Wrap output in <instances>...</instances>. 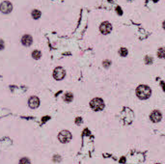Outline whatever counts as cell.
<instances>
[{"label": "cell", "mask_w": 165, "mask_h": 164, "mask_svg": "<svg viewBox=\"0 0 165 164\" xmlns=\"http://www.w3.org/2000/svg\"><path fill=\"white\" fill-rule=\"evenodd\" d=\"M152 90L147 85H140L136 88V96L140 100H147L151 97Z\"/></svg>", "instance_id": "1"}, {"label": "cell", "mask_w": 165, "mask_h": 164, "mask_svg": "<svg viewBox=\"0 0 165 164\" xmlns=\"http://www.w3.org/2000/svg\"><path fill=\"white\" fill-rule=\"evenodd\" d=\"M90 106L95 111H101L104 108V101L101 98H95L90 101Z\"/></svg>", "instance_id": "2"}, {"label": "cell", "mask_w": 165, "mask_h": 164, "mask_svg": "<svg viewBox=\"0 0 165 164\" xmlns=\"http://www.w3.org/2000/svg\"><path fill=\"white\" fill-rule=\"evenodd\" d=\"M58 139L61 143H68L72 139V133L68 130H62L58 134Z\"/></svg>", "instance_id": "3"}, {"label": "cell", "mask_w": 165, "mask_h": 164, "mask_svg": "<svg viewBox=\"0 0 165 164\" xmlns=\"http://www.w3.org/2000/svg\"><path fill=\"white\" fill-rule=\"evenodd\" d=\"M66 71L64 70V68L62 67H57L53 71V77L56 80H62L65 77Z\"/></svg>", "instance_id": "4"}, {"label": "cell", "mask_w": 165, "mask_h": 164, "mask_svg": "<svg viewBox=\"0 0 165 164\" xmlns=\"http://www.w3.org/2000/svg\"><path fill=\"white\" fill-rule=\"evenodd\" d=\"M13 10V5L11 2L9 1H4L1 3V5H0V11L3 14H9V13H11V11Z\"/></svg>", "instance_id": "5"}, {"label": "cell", "mask_w": 165, "mask_h": 164, "mask_svg": "<svg viewBox=\"0 0 165 164\" xmlns=\"http://www.w3.org/2000/svg\"><path fill=\"white\" fill-rule=\"evenodd\" d=\"M100 30L103 35H106V34H109L112 30V25L109 23L108 21H104L102 22L100 26Z\"/></svg>", "instance_id": "6"}, {"label": "cell", "mask_w": 165, "mask_h": 164, "mask_svg": "<svg viewBox=\"0 0 165 164\" xmlns=\"http://www.w3.org/2000/svg\"><path fill=\"white\" fill-rule=\"evenodd\" d=\"M161 118H162V115L159 112V111L157 110H154L152 112V114L150 115V119L153 123H158L160 122Z\"/></svg>", "instance_id": "7"}, {"label": "cell", "mask_w": 165, "mask_h": 164, "mask_svg": "<svg viewBox=\"0 0 165 164\" xmlns=\"http://www.w3.org/2000/svg\"><path fill=\"white\" fill-rule=\"evenodd\" d=\"M28 105L32 109H35L40 105V100L38 97H31L28 100Z\"/></svg>", "instance_id": "8"}, {"label": "cell", "mask_w": 165, "mask_h": 164, "mask_svg": "<svg viewBox=\"0 0 165 164\" xmlns=\"http://www.w3.org/2000/svg\"><path fill=\"white\" fill-rule=\"evenodd\" d=\"M33 39L30 35H24L23 37L21 38V44L24 45V47H30L32 45Z\"/></svg>", "instance_id": "9"}, {"label": "cell", "mask_w": 165, "mask_h": 164, "mask_svg": "<svg viewBox=\"0 0 165 164\" xmlns=\"http://www.w3.org/2000/svg\"><path fill=\"white\" fill-rule=\"evenodd\" d=\"M74 100V95H72L71 92H68V93H66L64 95V100L67 101V102H70Z\"/></svg>", "instance_id": "10"}, {"label": "cell", "mask_w": 165, "mask_h": 164, "mask_svg": "<svg viewBox=\"0 0 165 164\" xmlns=\"http://www.w3.org/2000/svg\"><path fill=\"white\" fill-rule=\"evenodd\" d=\"M32 57L36 59V60H39V59L42 57V52L40 50H34L32 52Z\"/></svg>", "instance_id": "11"}, {"label": "cell", "mask_w": 165, "mask_h": 164, "mask_svg": "<svg viewBox=\"0 0 165 164\" xmlns=\"http://www.w3.org/2000/svg\"><path fill=\"white\" fill-rule=\"evenodd\" d=\"M32 18L34 19H39L41 18V12L39 10H33L32 11Z\"/></svg>", "instance_id": "12"}, {"label": "cell", "mask_w": 165, "mask_h": 164, "mask_svg": "<svg viewBox=\"0 0 165 164\" xmlns=\"http://www.w3.org/2000/svg\"><path fill=\"white\" fill-rule=\"evenodd\" d=\"M119 53H120V55H121L122 57H126L128 52H127V48L122 47V48H120V50H119Z\"/></svg>", "instance_id": "13"}, {"label": "cell", "mask_w": 165, "mask_h": 164, "mask_svg": "<svg viewBox=\"0 0 165 164\" xmlns=\"http://www.w3.org/2000/svg\"><path fill=\"white\" fill-rule=\"evenodd\" d=\"M157 56L161 58V59H163L165 57V51H164V48H159L158 49V51H157Z\"/></svg>", "instance_id": "14"}, {"label": "cell", "mask_w": 165, "mask_h": 164, "mask_svg": "<svg viewBox=\"0 0 165 164\" xmlns=\"http://www.w3.org/2000/svg\"><path fill=\"white\" fill-rule=\"evenodd\" d=\"M19 164H31L30 159L27 158V157H22V158L19 160Z\"/></svg>", "instance_id": "15"}, {"label": "cell", "mask_w": 165, "mask_h": 164, "mask_svg": "<svg viewBox=\"0 0 165 164\" xmlns=\"http://www.w3.org/2000/svg\"><path fill=\"white\" fill-rule=\"evenodd\" d=\"M4 47H5V45H4V42H3L1 39H0V50H2V49L4 48Z\"/></svg>", "instance_id": "16"}, {"label": "cell", "mask_w": 165, "mask_h": 164, "mask_svg": "<svg viewBox=\"0 0 165 164\" xmlns=\"http://www.w3.org/2000/svg\"><path fill=\"white\" fill-rule=\"evenodd\" d=\"M75 123H76L77 124H81L82 123V119H81V118H76V119H75Z\"/></svg>", "instance_id": "17"}, {"label": "cell", "mask_w": 165, "mask_h": 164, "mask_svg": "<svg viewBox=\"0 0 165 164\" xmlns=\"http://www.w3.org/2000/svg\"><path fill=\"white\" fill-rule=\"evenodd\" d=\"M109 64H110V62H109V61H106V62H104V63H103V65L105 66V68H107L108 66H109Z\"/></svg>", "instance_id": "18"}, {"label": "cell", "mask_w": 165, "mask_h": 164, "mask_svg": "<svg viewBox=\"0 0 165 164\" xmlns=\"http://www.w3.org/2000/svg\"><path fill=\"white\" fill-rule=\"evenodd\" d=\"M154 2H157V0H154Z\"/></svg>", "instance_id": "19"}, {"label": "cell", "mask_w": 165, "mask_h": 164, "mask_svg": "<svg viewBox=\"0 0 165 164\" xmlns=\"http://www.w3.org/2000/svg\"><path fill=\"white\" fill-rule=\"evenodd\" d=\"M157 164H159V163H157Z\"/></svg>", "instance_id": "20"}]
</instances>
